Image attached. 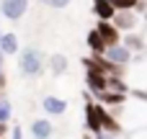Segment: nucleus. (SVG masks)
Here are the masks:
<instances>
[{"label": "nucleus", "mask_w": 147, "mask_h": 139, "mask_svg": "<svg viewBox=\"0 0 147 139\" xmlns=\"http://www.w3.org/2000/svg\"><path fill=\"white\" fill-rule=\"evenodd\" d=\"M85 126L90 134H98L101 132V119H98V103H85Z\"/></svg>", "instance_id": "9"}, {"label": "nucleus", "mask_w": 147, "mask_h": 139, "mask_svg": "<svg viewBox=\"0 0 147 139\" xmlns=\"http://www.w3.org/2000/svg\"><path fill=\"white\" fill-rule=\"evenodd\" d=\"M49 70L57 72V75L67 72V57H65V54H52V57H49Z\"/></svg>", "instance_id": "17"}, {"label": "nucleus", "mask_w": 147, "mask_h": 139, "mask_svg": "<svg viewBox=\"0 0 147 139\" xmlns=\"http://www.w3.org/2000/svg\"><path fill=\"white\" fill-rule=\"evenodd\" d=\"M127 95H129V93H111V90H106V93H101V95H98V101H101L103 106L116 108V106H121V103L127 101Z\"/></svg>", "instance_id": "16"}, {"label": "nucleus", "mask_w": 147, "mask_h": 139, "mask_svg": "<svg viewBox=\"0 0 147 139\" xmlns=\"http://www.w3.org/2000/svg\"><path fill=\"white\" fill-rule=\"evenodd\" d=\"M18 67H21V72H23L26 77H36V75H41V67H44V57H41V52L34 49V46L23 49L21 57H18Z\"/></svg>", "instance_id": "3"}, {"label": "nucleus", "mask_w": 147, "mask_h": 139, "mask_svg": "<svg viewBox=\"0 0 147 139\" xmlns=\"http://www.w3.org/2000/svg\"><path fill=\"white\" fill-rule=\"evenodd\" d=\"M124 80L129 90L134 93H147V54L142 52L140 57H132V62L124 70Z\"/></svg>", "instance_id": "2"}, {"label": "nucleus", "mask_w": 147, "mask_h": 139, "mask_svg": "<svg viewBox=\"0 0 147 139\" xmlns=\"http://www.w3.org/2000/svg\"><path fill=\"white\" fill-rule=\"evenodd\" d=\"M10 139H23V132H21V126H16V129L10 132Z\"/></svg>", "instance_id": "23"}, {"label": "nucleus", "mask_w": 147, "mask_h": 139, "mask_svg": "<svg viewBox=\"0 0 147 139\" xmlns=\"http://www.w3.org/2000/svg\"><path fill=\"white\" fill-rule=\"evenodd\" d=\"M85 41H88V49H90L93 54H103V52H106V41L101 39V34H98L96 28H90V31H88Z\"/></svg>", "instance_id": "15"}, {"label": "nucleus", "mask_w": 147, "mask_h": 139, "mask_svg": "<svg viewBox=\"0 0 147 139\" xmlns=\"http://www.w3.org/2000/svg\"><path fill=\"white\" fill-rule=\"evenodd\" d=\"M41 106H44V111H47L49 116H62V113L67 111V103H65L62 98H57V95H47V98L41 101Z\"/></svg>", "instance_id": "11"}, {"label": "nucleus", "mask_w": 147, "mask_h": 139, "mask_svg": "<svg viewBox=\"0 0 147 139\" xmlns=\"http://www.w3.org/2000/svg\"><path fill=\"white\" fill-rule=\"evenodd\" d=\"M121 44L127 46V49H132L134 54H142L147 46H145V36H140L137 31H127L124 36H121Z\"/></svg>", "instance_id": "10"}, {"label": "nucleus", "mask_w": 147, "mask_h": 139, "mask_svg": "<svg viewBox=\"0 0 147 139\" xmlns=\"http://www.w3.org/2000/svg\"><path fill=\"white\" fill-rule=\"evenodd\" d=\"M0 52L3 54H18V36L13 31L0 34Z\"/></svg>", "instance_id": "13"}, {"label": "nucleus", "mask_w": 147, "mask_h": 139, "mask_svg": "<svg viewBox=\"0 0 147 139\" xmlns=\"http://www.w3.org/2000/svg\"><path fill=\"white\" fill-rule=\"evenodd\" d=\"M10 116H13V106H10V101H8V98H0V121L8 124Z\"/></svg>", "instance_id": "18"}, {"label": "nucleus", "mask_w": 147, "mask_h": 139, "mask_svg": "<svg viewBox=\"0 0 147 139\" xmlns=\"http://www.w3.org/2000/svg\"><path fill=\"white\" fill-rule=\"evenodd\" d=\"M111 5H114L116 10H134L137 0H111Z\"/></svg>", "instance_id": "19"}, {"label": "nucleus", "mask_w": 147, "mask_h": 139, "mask_svg": "<svg viewBox=\"0 0 147 139\" xmlns=\"http://www.w3.org/2000/svg\"><path fill=\"white\" fill-rule=\"evenodd\" d=\"M0 10H3L5 18L18 21V18L26 15V10H28V0H0Z\"/></svg>", "instance_id": "7"}, {"label": "nucleus", "mask_w": 147, "mask_h": 139, "mask_svg": "<svg viewBox=\"0 0 147 139\" xmlns=\"http://www.w3.org/2000/svg\"><path fill=\"white\" fill-rule=\"evenodd\" d=\"M96 31H98V34H101V39L106 41V46H111V44H119V41H121V31H119L111 21H98Z\"/></svg>", "instance_id": "8"}, {"label": "nucleus", "mask_w": 147, "mask_h": 139, "mask_svg": "<svg viewBox=\"0 0 147 139\" xmlns=\"http://www.w3.org/2000/svg\"><path fill=\"white\" fill-rule=\"evenodd\" d=\"M39 3H49V0H39Z\"/></svg>", "instance_id": "27"}, {"label": "nucleus", "mask_w": 147, "mask_h": 139, "mask_svg": "<svg viewBox=\"0 0 147 139\" xmlns=\"http://www.w3.org/2000/svg\"><path fill=\"white\" fill-rule=\"evenodd\" d=\"M49 5L59 10V8H67V5H70V0H49Z\"/></svg>", "instance_id": "22"}, {"label": "nucleus", "mask_w": 147, "mask_h": 139, "mask_svg": "<svg viewBox=\"0 0 147 139\" xmlns=\"http://www.w3.org/2000/svg\"><path fill=\"white\" fill-rule=\"evenodd\" d=\"M52 124L47 121V119H36L34 124H31V134H34V139H49L52 137Z\"/></svg>", "instance_id": "14"}, {"label": "nucleus", "mask_w": 147, "mask_h": 139, "mask_svg": "<svg viewBox=\"0 0 147 139\" xmlns=\"http://www.w3.org/2000/svg\"><path fill=\"white\" fill-rule=\"evenodd\" d=\"M111 23L119 28V31H137V26H140V13H134V10H116L114 13V18H111Z\"/></svg>", "instance_id": "5"}, {"label": "nucleus", "mask_w": 147, "mask_h": 139, "mask_svg": "<svg viewBox=\"0 0 147 139\" xmlns=\"http://www.w3.org/2000/svg\"><path fill=\"white\" fill-rule=\"evenodd\" d=\"M93 139H119V134H111V132H103V129H101Z\"/></svg>", "instance_id": "21"}, {"label": "nucleus", "mask_w": 147, "mask_h": 139, "mask_svg": "<svg viewBox=\"0 0 147 139\" xmlns=\"http://www.w3.org/2000/svg\"><path fill=\"white\" fill-rule=\"evenodd\" d=\"M5 85V75H3V64H0V88Z\"/></svg>", "instance_id": "24"}, {"label": "nucleus", "mask_w": 147, "mask_h": 139, "mask_svg": "<svg viewBox=\"0 0 147 139\" xmlns=\"http://www.w3.org/2000/svg\"><path fill=\"white\" fill-rule=\"evenodd\" d=\"M3 134H5V124L0 121V139H3Z\"/></svg>", "instance_id": "25"}, {"label": "nucleus", "mask_w": 147, "mask_h": 139, "mask_svg": "<svg viewBox=\"0 0 147 139\" xmlns=\"http://www.w3.org/2000/svg\"><path fill=\"white\" fill-rule=\"evenodd\" d=\"M85 139H90V137H85Z\"/></svg>", "instance_id": "28"}, {"label": "nucleus", "mask_w": 147, "mask_h": 139, "mask_svg": "<svg viewBox=\"0 0 147 139\" xmlns=\"http://www.w3.org/2000/svg\"><path fill=\"white\" fill-rule=\"evenodd\" d=\"M129 139H147V126L137 129V132H129Z\"/></svg>", "instance_id": "20"}, {"label": "nucleus", "mask_w": 147, "mask_h": 139, "mask_svg": "<svg viewBox=\"0 0 147 139\" xmlns=\"http://www.w3.org/2000/svg\"><path fill=\"white\" fill-rule=\"evenodd\" d=\"M142 15H145V21H147V10H145V13H142Z\"/></svg>", "instance_id": "26"}, {"label": "nucleus", "mask_w": 147, "mask_h": 139, "mask_svg": "<svg viewBox=\"0 0 147 139\" xmlns=\"http://www.w3.org/2000/svg\"><path fill=\"white\" fill-rule=\"evenodd\" d=\"M93 13L98 15V21H111L116 8L111 5V0H93Z\"/></svg>", "instance_id": "12"}, {"label": "nucleus", "mask_w": 147, "mask_h": 139, "mask_svg": "<svg viewBox=\"0 0 147 139\" xmlns=\"http://www.w3.org/2000/svg\"><path fill=\"white\" fill-rule=\"evenodd\" d=\"M111 113L119 119V124H121L124 132L145 129L147 126V93H134V90H129L127 101H124L121 106H116Z\"/></svg>", "instance_id": "1"}, {"label": "nucleus", "mask_w": 147, "mask_h": 139, "mask_svg": "<svg viewBox=\"0 0 147 139\" xmlns=\"http://www.w3.org/2000/svg\"><path fill=\"white\" fill-rule=\"evenodd\" d=\"M83 64H85V83H88V90L98 98L101 93H106V90H109V85H106V77H109V75H103V72L90 62V57H85V59H83Z\"/></svg>", "instance_id": "4"}, {"label": "nucleus", "mask_w": 147, "mask_h": 139, "mask_svg": "<svg viewBox=\"0 0 147 139\" xmlns=\"http://www.w3.org/2000/svg\"><path fill=\"white\" fill-rule=\"evenodd\" d=\"M103 57H106V59H111L114 64H121V67H127V64L132 62L134 52H132V49H127V46H124V44L119 41V44H111V46H106Z\"/></svg>", "instance_id": "6"}]
</instances>
